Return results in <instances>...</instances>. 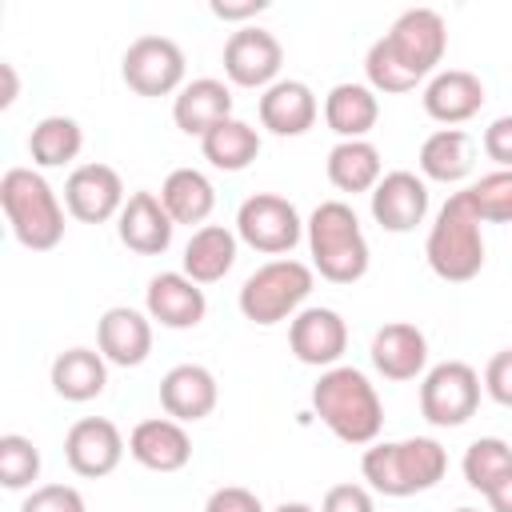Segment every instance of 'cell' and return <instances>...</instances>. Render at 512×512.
<instances>
[{"label": "cell", "instance_id": "obj_18", "mask_svg": "<svg viewBox=\"0 0 512 512\" xmlns=\"http://www.w3.org/2000/svg\"><path fill=\"white\" fill-rule=\"evenodd\" d=\"M144 308L156 324L164 328H196L208 312V300H204V288L196 280H188L184 272H160L148 280V292H144Z\"/></svg>", "mask_w": 512, "mask_h": 512}, {"label": "cell", "instance_id": "obj_4", "mask_svg": "<svg viewBox=\"0 0 512 512\" xmlns=\"http://www.w3.org/2000/svg\"><path fill=\"white\" fill-rule=\"evenodd\" d=\"M364 480L384 496H416L444 480L448 452L432 436H412L396 444H372L360 460Z\"/></svg>", "mask_w": 512, "mask_h": 512}, {"label": "cell", "instance_id": "obj_9", "mask_svg": "<svg viewBox=\"0 0 512 512\" xmlns=\"http://www.w3.org/2000/svg\"><path fill=\"white\" fill-rule=\"evenodd\" d=\"M236 236L264 256H284L300 244L304 220L292 200H284L276 192H256L236 212Z\"/></svg>", "mask_w": 512, "mask_h": 512}, {"label": "cell", "instance_id": "obj_27", "mask_svg": "<svg viewBox=\"0 0 512 512\" xmlns=\"http://www.w3.org/2000/svg\"><path fill=\"white\" fill-rule=\"evenodd\" d=\"M160 204L168 208L172 224H200L204 228V220L216 208V188L200 168H176L160 184Z\"/></svg>", "mask_w": 512, "mask_h": 512}, {"label": "cell", "instance_id": "obj_15", "mask_svg": "<svg viewBox=\"0 0 512 512\" xmlns=\"http://www.w3.org/2000/svg\"><path fill=\"white\" fill-rule=\"evenodd\" d=\"M428 216V184L424 176L396 168L384 172L380 184L372 188V220L384 232H412L416 224H424Z\"/></svg>", "mask_w": 512, "mask_h": 512}, {"label": "cell", "instance_id": "obj_24", "mask_svg": "<svg viewBox=\"0 0 512 512\" xmlns=\"http://www.w3.org/2000/svg\"><path fill=\"white\" fill-rule=\"evenodd\" d=\"M228 116H232V92H228L224 80H212V76H200V80L184 84L172 100V120L188 136H204Z\"/></svg>", "mask_w": 512, "mask_h": 512}, {"label": "cell", "instance_id": "obj_21", "mask_svg": "<svg viewBox=\"0 0 512 512\" xmlns=\"http://www.w3.org/2000/svg\"><path fill=\"white\" fill-rule=\"evenodd\" d=\"M484 84L476 72H464V68H444L428 80L424 88V112L436 120V124H464L472 120L480 108H484Z\"/></svg>", "mask_w": 512, "mask_h": 512}, {"label": "cell", "instance_id": "obj_41", "mask_svg": "<svg viewBox=\"0 0 512 512\" xmlns=\"http://www.w3.org/2000/svg\"><path fill=\"white\" fill-rule=\"evenodd\" d=\"M484 152L500 168H512V116H500L484 128Z\"/></svg>", "mask_w": 512, "mask_h": 512}, {"label": "cell", "instance_id": "obj_28", "mask_svg": "<svg viewBox=\"0 0 512 512\" xmlns=\"http://www.w3.org/2000/svg\"><path fill=\"white\" fill-rule=\"evenodd\" d=\"M104 384H108V360L92 348H68L52 360V388L72 404L96 400Z\"/></svg>", "mask_w": 512, "mask_h": 512}, {"label": "cell", "instance_id": "obj_17", "mask_svg": "<svg viewBox=\"0 0 512 512\" xmlns=\"http://www.w3.org/2000/svg\"><path fill=\"white\" fill-rule=\"evenodd\" d=\"M172 216L168 208L160 204L156 192H132L116 216V232H120V244L132 248L136 256H160L168 252L172 244Z\"/></svg>", "mask_w": 512, "mask_h": 512}, {"label": "cell", "instance_id": "obj_16", "mask_svg": "<svg viewBox=\"0 0 512 512\" xmlns=\"http://www.w3.org/2000/svg\"><path fill=\"white\" fill-rule=\"evenodd\" d=\"M128 456L148 468V472H180L192 460V440L180 420L172 416H152L140 420L128 436Z\"/></svg>", "mask_w": 512, "mask_h": 512}, {"label": "cell", "instance_id": "obj_31", "mask_svg": "<svg viewBox=\"0 0 512 512\" xmlns=\"http://www.w3.org/2000/svg\"><path fill=\"white\" fill-rule=\"evenodd\" d=\"M200 152H204V160H208L212 168H220V172H244V168L260 156V132H256L248 120L228 116V120H220L212 132L200 136Z\"/></svg>", "mask_w": 512, "mask_h": 512}, {"label": "cell", "instance_id": "obj_40", "mask_svg": "<svg viewBox=\"0 0 512 512\" xmlns=\"http://www.w3.org/2000/svg\"><path fill=\"white\" fill-rule=\"evenodd\" d=\"M204 512H264L260 496L240 488V484H228V488H216L204 504Z\"/></svg>", "mask_w": 512, "mask_h": 512}, {"label": "cell", "instance_id": "obj_7", "mask_svg": "<svg viewBox=\"0 0 512 512\" xmlns=\"http://www.w3.org/2000/svg\"><path fill=\"white\" fill-rule=\"evenodd\" d=\"M392 52V60L400 64V72L408 80H424L436 72V64L444 60L448 52V28H444V16L436 8H408L396 16V24L380 36Z\"/></svg>", "mask_w": 512, "mask_h": 512}, {"label": "cell", "instance_id": "obj_11", "mask_svg": "<svg viewBox=\"0 0 512 512\" xmlns=\"http://www.w3.org/2000/svg\"><path fill=\"white\" fill-rule=\"evenodd\" d=\"M284 64V48L268 28H236L224 44V76L236 88H272Z\"/></svg>", "mask_w": 512, "mask_h": 512}, {"label": "cell", "instance_id": "obj_44", "mask_svg": "<svg viewBox=\"0 0 512 512\" xmlns=\"http://www.w3.org/2000/svg\"><path fill=\"white\" fill-rule=\"evenodd\" d=\"M0 72H4V96H0V108H8V104L16 100V68H12V64H0Z\"/></svg>", "mask_w": 512, "mask_h": 512}, {"label": "cell", "instance_id": "obj_6", "mask_svg": "<svg viewBox=\"0 0 512 512\" xmlns=\"http://www.w3.org/2000/svg\"><path fill=\"white\" fill-rule=\"evenodd\" d=\"M312 284H316V272L292 256H280V260H268L260 264L244 284H240V312L244 320L268 328V324H280V320H292L300 312V304L312 296Z\"/></svg>", "mask_w": 512, "mask_h": 512}, {"label": "cell", "instance_id": "obj_29", "mask_svg": "<svg viewBox=\"0 0 512 512\" xmlns=\"http://www.w3.org/2000/svg\"><path fill=\"white\" fill-rule=\"evenodd\" d=\"M476 144L464 128H440L420 144V172L436 184H460L472 172Z\"/></svg>", "mask_w": 512, "mask_h": 512}, {"label": "cell", "instance_id": "obj_26", "mask_svg": "<svg viewBox=\"0 0 512 512\" xmlns=\"http://www.w3.org/2000/svg\"><path fill=\"white\" fill-rule=\"evenodd\" d=\"M232 264H236V232H228L224 224H204L184 244V276L196 284L224 280Z\"/></svg>", "mask_w": 512, "mask_h": 512}, {"label": "cell", "instance_id": "obj_14", "mask_svg": "<svg viewBox=\"0 0 512 512\" xmlns=\"http://www.w3.org/2000/svg\"><path fill=\"white\" fill-rule=\"evenodd\" d=\"M288 344L300 364L336 368V360L348 348V324L336 308H300L288 324Z\"/></svg>", "mask_w": 512, "mask_h": 512}, {"label": "cell", "instance_id": "obj_37", "mask_svg": "<svg viewBox=\"0 0 512 512\" xmlns=\"http://www.w3.org/2000/svg\"><path fill=\"white\" fill-rule=\"evenodd\" d=\"M20 512H88V508H84V496L72 484H40L20 504Z\"/></svg>", "mask_w": 512, "mask_h": 512}, {"label": "cell", "instance_id": "obj_42", "mask_svg": "<svg viewBox=\"0 0 512 512\" xmlns=\"http://www.w3.org/2000/svg\"><path fill=\"white\" fill-rule=\"evenodd\" d=\"M208 8H212V16H220V20H248V16H260V12L268 8V0H244V4H228V0H212Z\"/></svg>", "mask_w": 512, "mask_h": 512}, {"label": "cell", "instance_id": "obj_38", "mask_svg": "<svg viewBox=\"0 0 512 512\" xmlns=\"http://www.w3.org/2000/svg\"><path fill=\"white\" fill-rule=\"evenodd\" d=\"M484 392L500 404V408H512V348L496 352L484 368Z\"/></svg>", "mask_w": 512, "mask_h": 512}, {"label": "cell", "instance_id": "obj_43", "mask_svg": "<svg viewBox=\"0 0 512 512\" xmlns=\"http://www.w3.org/2000/svg\"><path fill=\"white\" fill-rule=\"evenodd\" d=\"M484 496H488V508H492V512H512V468H508Z\"/></svg>", "mask_w": 512, "mask_h": 512}, {"label": "cell", "instance_id": "obj_45", "mask_svg": "<svg viewBox=\"0 0 512 512\" xmlns=\"http://www.w3.org/2000/svg\"><path fill=\"white\" fill-rule=\"evenodd\" d=\"M276 512H316L312 504H300V500H292V504H280Z\"/></svg>", "mask_w": 512, "mask_h": 512}, {"label": "cell", "instance_id": "obj_1", "mask_svg": "<svg viewBox=\"0 0 512 512\" xmlns=\"http://www.w3.org/2000/svg\"><path fill=\"white\" fill-rule=\"evenodd\" d=\"M312 408L336 440L356 444V448L376 444V436L384 428V404H380L376 388L368 384V376L360 368H348V364L320 372V380L312 388Z\"/></svg>", "mask_w": 512, "mask_h": 512}, {"label": "cell", "instance_id": "obj_34", "mask_svg": "<svg viewBox=\"0 0 512 512\" xmlns=\"http://www.w3.org/2000/svg\"><path fill=\"white\" fill-rule=\"evenodd\" d=\"M464 192L484 224H512V168H496Z\"/></svg>", "mask_w": 512, "mask_h": 512}, {"label": "cell", "instance_id": "obj_20", "mask_svg": "<svg viewBox=\"0 0 512 512\" xmlns=\"http://www.w3.org/2000/svg\"><path fill=\"white\" fill-rule=\"evenodd\" d=\"M96 344H100V356L108 364L136 368L152 352V316H144L136 308H124V304L108 308L96 324Z\"/></svg>", "mask_w": 512, "mask_h": 512}, {"label": "cell", "instance_id": "obj_46", "mask_svg": "<svg viewBox=\"0 0 512 512\" xmlns=\"http://www.w3.org/2000/svg\"><path fill=\"white\" fill-rule=\"evenodd\" d=\"M456 512H480V508H456Z\"/></svg>", "mask_w": 512, "mask_h": 512}, {"label": "cell", "instance_id": "obj_22", "mask_svg": "<svg viewBox=\"0 0 512 512\" xmlns=\"http://www.w3.org/2000/svg\"><path fill=\"white\" fill-rule=\"evenodd\" d=\"M372 368L384 376V380H416L428 364V340L416 324H384L376 336H372Z\"/></svg>", "mask_w": 512, "mask_h": 512}, {"label": "cell", "instance_id": "obj_39", "mask_svg": "<svg viewBox=\"0 0 512 512\" xmlns=\"http://www.w3.org/2000/svg\"><path fill=\"white\" fill-rule=\"evenodd\" d=\"M320 512H376V504L364 484H332L324 492Z\"/></svg>", "mask_w": 512, "mask_h": 512}, {"label": "cell", "instance_id": "obj_12", "mask_svg": "<svg viewBox=\"0 0 512 512\" xmlns=\"http://www.w3.org/2000/svg\"><path fill=\"white\" fill-rule=\"evenodd\" d=\"M64 208L80 224H104L124 208V180L108 164H80L64 180Z\"/></svg>", "mask_w": 512, "mask_h": 512}, {"label": "cell", "instance_id": "obj_13", "mask_svg": "<svg viewBox=\"0 0 512 512\" xmlns=\"http://www.w3.org/2000/svg\"><path fill=\"white\" fill-rule=\"evenodd\" d=\"M64 460L76 476L100 480L108 472H116V464L124 460V436L112 420L104 416H84L68 428L64 436Z\"/></svg>", "mask_w": 512, "mask_h": 512}, {"label": "cell", "instance_id": "obj_30", "mask_svg": "<svg viewBox=\"0 0 512 512\" xmlns=\"http://www.w3.org/2000/svg\"><path fill=\"white\" fill-rule=\"evenodd\" d=\"M384 176V164H380V148L372 140H340L332 152H328V180L332 188L340 192H368L380 184Z\"/></svg>", "mask_w": 512, "mask_h": 512}, {"label": "cell", "instance_id": "obj_32", "mask_svg": "<svg viewBox=\"0 0 512 512\" xmlns=\"http://www.w3.org/2000/svg\"><path fill=\"white\" fill-rule=\"evenodd\" d=\"M80 148H84V132L72 116H44L28 132V156L40 168H64L80 156Z\"/></svg>", "mask_w": 512, "mask_h": 512}, {"label": "cell", "instance_id": "obj_8", "mask_svg": "<svg viewBox=\"0 0 512 512\" xmlns=\"http://www.w3.org/2000/svg\"><path fill=\"white\" fill-rule=\"evenodd\" d=\"M480 372L464 360H444L424 372L420 384V416L436 428H460L480 408Z\"/></svg>", "mask_w": 512, "mask_h": 512}, {"label": "cell", "instance_id": "obj_35", "mask_svg": "<svg viewBox=\"0 0 512 512\" xmlns=\"http://www.w3.org/2000/svg\"><path fill=\"white\" fill-rule=\"evenodd\" d=\"M36 476H40V452H36V444L28 436H20V432L0 436V484L12 488V492H20Z\"/></svg>", "mask_w": 512, "mask_h": 512}, {"label": "cell", "instance_id": "obj_2", "mask_svg": "<svg viewBox=\"0 0 512 512\" xmlns=\"http://www.w3.org/2000/svg\"><path fill=\"white\" fill-rule=\"evenodd\" d=\"M484 220L476 216L468 192H452L432 228H428V240H424V256H428V268L448 280V284H468L472 276H480L484 268Z\"/></svg>", "mask_w": 512, "mask_h": 512}, {"label": "cell", "instance_id": "obj_33", "mask_svg": "<svg viewBox=\"0 0 512 512\" xmlns=\"http://www.w3.org/2000/svg\"><path fill=\"white\" fill-rule=\"evenodd\" d=\"M512 468V448L500 440V436H480L464 448V460H460V472L468 480V488L476 492H488L504 472Z\"/></svg>", "mask_w": 512, "mask_h": 512}, {"label": "cell", "instance_id": "obj_3", "mask_svg": "<svg viewBox=\"0 0 512 512\" xmlns=\"http://www.w3.org/2000/svg\"><path fill=\"white\" fill-rule=\"evenodd\" d=\"M308 252H312V268L332 280V284H356L368 272V240L360 232V220L352 212V204L344 200H324L312 208L308 224Z\"/></svg>", "mask_w": 512, "mask_h": 512}, {"label": "cell", "instance_id": "obj_23", "mask_svg": "<svg viewBox=\"0 0 512 512\" xmlns=\"http://www.w3.org/2000/svg\"><path fill=\"white\" fill-rule=\"evenodd\" d=\"M316 92L304 80H276L260 96V124L272 136H304L316 124Z\"/></svg>", "mask_w": 512, "mask_h": 512}, {"label": "cell", "instance_id": "obj_5", "mask_svg": "<svg viewBox=\"0 0 512 512\" xmlns=\"http://www.w3.org/2000/svg\"><path fill=\"white\" fill-rule=\"evenodd\" d=\"M0 208L12 224V236L32 248L48 252L64 240V204L56 200L52 184L32 168H8L0 180Z\"/></svg>", "mask_w": 512, "mask_h": 512}, {"label": "cell", "instance_id": "obj_36", "mask_svg": "<svg viewBox=\"0 0 512 512\" xmlns=\"http://www.w3.org/2000/svg\"><path fill=\"white\" fill-rule=\"evenodd\" d=\"M364 76H368V88H372V92H412V88H416V80H408V76L400 72V64L392 60V52H388L384 40H376V44L368 48V56H364Z\"/></svg>", "mask_w": 512, "mask_h": 512}, {"label": "cell", "instance_id": "obj_25", "mask_svg": "<svg viewBox=\"0 0 512 512\" xmlns=\"http://www.w3.org/2000/svg\"><path fill=\"white\" fill-rule=\"evenodd\" d=\"M380 120V100L368 84H336L324 96V124L340 140H364Z\"/></svg>", "mask_w": 512, "mask_h": 512}, {"label": "cell", "instance_id": "obj_10", "mask_svg": "<svg viewBox=\"0 0 512 512\" xmlns=\"http://www.w3.org/2000/svg\"><path fill=\"white\" fill-rule=\"evenodd\" d=\"M120 76L136 96H172L184 88V52L168 36H140L128 44Z\"/></svg>", "mask_w": 512, "mask_h": 512}, {"label": "cell", "instance_id": "obj_19", "mask_svg": "<svg viewBox=\"0 0 512 512\" xmlns=\"http://www.w3.org/2000/svg\"><path fill=\"white\" fill-rule=\"evenodd\" d=\"M216 400H220V388L204 364H176L160 380V408L180 424H196L212 416Z\"/></svg>", "mask_w": 512, "mask_h": 512}]
</instances>
